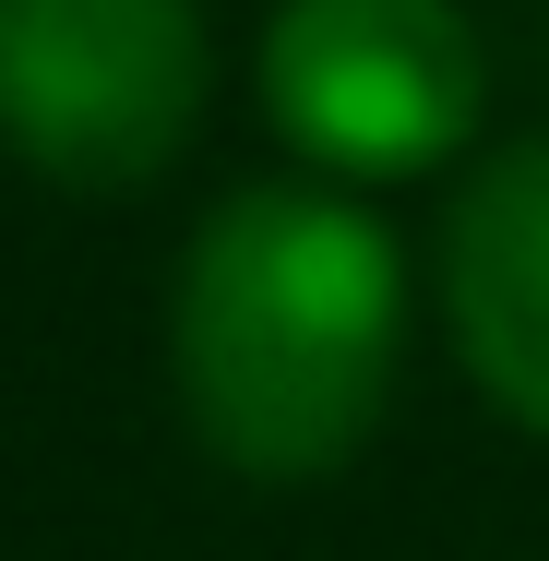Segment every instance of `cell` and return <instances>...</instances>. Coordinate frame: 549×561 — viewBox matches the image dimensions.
<instances>
[{
  "label": "cell",
  "instance_id": "1",
  "mask_svg": "<svg viewBox=\"0 0 549 561\" xmlns=\"http://www.w3.org/2000/svg\"><path fill=\"white\" fill-rule=\"evenodd\" d=\"M394 335H407L394 239L346 192L263 180L192 227L168 370L192 431L239 478H334L394 394Z\"/></svg>",
  "mask_w": 549,
  "mask_h": 561
},
{
  "label": "cell",
  "instance_id": "2",
  "mask_svg": "<svg viewBox=\"0 0 549 561\" xmlns=\"http://www.w3.org/2000/svg\"><path fill=\"white\" fill-rule=\"evenodd\" d=\"M216 84L192 0H0V144L60 192H144Z\"/></svg>",
  "mask_w": 549,
  "mask_h": 561
},
{
  "label": "cell",
  "instance_id": "3",
  "mask_svg": "<svg viewBox=\"0 0 549 561\" xmlns=\"http://www.w3.org/2000/svg\"><path fill=\"white\" fill-rule=\"evenodd\" d=\"M263 108L334 180H407L478 119V36L454 0H275Z\"/></svg>",
  "mask_w": 549,
  "mask_h": 561
},
{
  "label": "cell",
  "instance_id": "4",
  "mask_svg": "<svg viewBox=\"0 0 549 561\" xmlns=\"http://www.w3.org/2000/svg\"><path fill=\"white\" fill-rule=\"evenodd\" d=\"M442 299H454V346L490 382V407L549 431V131L514 144V156H490L454 192Z\"/></svg>",
  "mask_w": 549,
  "mask_h": 561
}]
</instances>
